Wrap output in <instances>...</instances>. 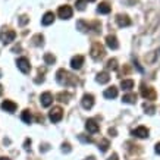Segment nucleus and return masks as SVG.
<instances>
[{
	"instance_id": "f257e3e1",
	"label": "nucleus",
	"mask_w": 160,
	"mask_h": 160,
	"mask_svg": "<svg viewBox=\"0 0 160 160\" xmlns=\"http://www.w3.org/2000/svg\"><path fill=\"white\" fill-rule=\"evenodd\" d=\"M56 79H58V82L60 84V85H65V87L73 85V84L77 82V79H75L69 72H66L65 69H59L58 73H56Z\"/></svg>"
},
{
	"instance_id": "f03ea898",
	"label": "nucleus",
	"mask_w": 160,
	"mask_h": 160,
	"mask_svg": "<svg viewBox=\"0 0 160 160\" xmlns=\"http://www.w3.org/2000/svg\"><path fill=\"white\" fill-rule=\"evenodd\" d=\"M15 37H16V32H15L13 29H9V28H2V31H0V41L3 44H9L12 43L15 40Z\"/></svg>"
},
{
	"instance_id": "7ed1b4c3",
	"label": "nucleus",
	"mask_w": 160,
	"mask_h": 160,
	"mask_svg": "<svg viewBox=\"0 0 160 160\" xmlns=\"http://www.w3.org/2000/svg\"><path fill=\"white\" fill-rule=\"evenodd\" d=\"M62 118H63V110L60 109V107H53L52 110H50L49 113V119L53 123H58V122L62 121Z\"/></svg>"
},
{
	"instance_id": "20e7f679",
	"label": "nucleus",
	"mask_w": 160,
	"mask_h": 160,
	"mask_svg": "<svg viewBox=\"0 0 160 160\" xmlns=\"http://www.w3.org/2000/svg\"><path fill=\"white\" fill-rule=\"evenodd\" d=\"M104 56V49H103V46L100 43H94L91 47V58L98 60V59H102Z\"/></svg>"
},
{
	"instance_id": "39448f33",
	"label": "nucleus",
	"mask_w": 160,
	"mask_h": 160,
	"mask_svg": "<svg viewBox=\"0 0 160 160\" xmlns=\"http://www.w3.org/2000/svg\"><path fill=\"white\" fill-rule=\"evenodd\" d=\"M16 65H18V69H19L22 73H28L29 71H31V65H29L27 58H19L16 60Z\"/></svg>"
},
{
	"instance_id": "423d86ee",
	"label": "nucleus",
	"mask_w": 160,
	"mask_h": 160,
	"mask_svg": "<svg viewBox=\"0 0 160 160\" xmlns=\"http://www.w3.org/2000/svg\"><path fill=\"white\" fill-rule=\"evenodd\" d=\"M72 8L71 6H60L58 10V15L59 18H62V19H69V18H72Z\"/></svg>"
},
{
	"instance_id": "0eeeda50",
	"label": "nucleus",
	"mask_w": 160,
	"mask_h": 160,
	"mask_svg": "<svg viewBox=\"0 0 160 160\" xmlns=\"http://www.w3.org/2000/svg\"><path fill=\"white\" fill-rule=\"evenodd\" d=\"M141 96L146 98V100H154L156 98V92L153 88L146 87V85H141Z\"/></svg>"
},
{
	"instance_id": "6e6552de",
	"label": "nucleus",
	"mask_w": 160,
	"mask_h": 160,
	"mask_svg": "<svg viewBox=\"0 0 160 160\" xmlns=\"http://www.w3.org/2000/svg\"><path fill=\"white\" fill-rule=\"evenodd\" d=\"M85 129H87L90 134H96V132H98L100 126H98V123L94 121V119H88V121L85 122Z\"/></svg>"
},
{
	"instance_id": "1a4fd4ad",
	"label": "nucleus",
	"mask_w": 160,
	"mask_h": 160,
	"mask_svg": "<svg viewBox=\"0 0 160 160\" xmlns=\"http://www.w3.org/2000/svg\"><path fill=\"white\" fill-rule=\"evenodd\" d=\"M81 104H82L84 109H91L92 106H94V97H92L91 94H84L82 100H81Z\"/></svg>"
},
{
	"instance_id": "9d476101",
	"label": "nucleus",
	"mask_w": 160,
	"mask_h": 160,
	"mask_svg": "<svg viewBox=\"0 0 160 160\" xmlns=\"http://www.w3.org/2000/svg\"><path fill=\"white\" fill-rule=\"evenodd\" d=\"M82 65H84V56H81V54L73 56L72 60H71V68L72 69H81Z\"/></svg>"
},
{
	"instance_id": "9b49d317",
	"label": "nucleus",
	"mask_w": 160,
	"mask_h": 160,
	"mask_svg": "<svg viewBox=\"0 0 160 160\" xmlns=\"http://www.w3.org/2000/svg\"><path fill=\"white\" fill-rule=\"evenodd\" d=\"M116 22L121 28H125V27H129L131 25V19L126 16V15H118L116 16Z\"/></svg>"
},
{
	"instance_id": "f8f14e48",
	"label": "nucleus",
	"mask_w": 160,
	"mask_h": 160,
	"mask_svg": "<svg viewBox=\"0 0 160 160\" xmlns=\"http://www.w3.org/2000/svg\"><path fill=\"white\" fill-rule=\"evenodd\" d=\"M40 100H41V106L43 107H49L50 104L53 103V96H52L50 92H43Z\"/></svg>"
},
{
	"instance_id": "ddd939ff",
	"label": "nucleus",
	"mask_w": 160,
	"mask_h": 160,
	"mask_svg": "<svg viewBox=\"0 0 160 160\" xmlns=\"http://www.w3.org/2000/svg\"><path fill=\"white\" fill-rule=\"evenodd\" d=\"M132 134H134V137H137V138H147V137H148V129H147L146 126H138L137 129L132 131Z\"/></svg>"
},
{
	"instance_id": "4468645a",
	"label": "nucleus",
	"mask_w": 160,
	"mask_h": 160,
	"mask_svg": "<svg viewBox=\"0 0 160 160\" xmlns=\"http://www.w3.org/2000/svg\"><path fill=\"white\" fill-rule=\"evenodd\" d=\"M106 44L107 47L112 50H116L118 47H119V43H118V38L115 37V35H107L106 37Z\"/></svg>"
},
{
	"instance_id": "2eb2a0df",
	"label": "nucleus",
	"mask_w": 160,
	"mask_h": 160,
	"mask_svg": "<svg viewBox=\"0 0 160 160\" xmlns=\"http://www.w3.org/2000/svg\"><path fill=\"white\" fill-rule=\"evenodd\" d=\"M2 109L5 112H9V113H13L16 110V104L13 102H10V100H5V102L2 103Z\"/></svg>"
},
{
	"instance_id": "dca6fc26",
	"label": "nucleus",
	"mask_w": 160,
	"mask_h": 160,
	"mask_svg": "<svg viewBox=\"0 0 160 160\" xmlns=\"http://www.w3.org/2000/svg\"><path fill=\"white\" fill-rule=\"evenodd\" d=\"M53 22H54V13L53 12H47V13L43 16V19H41V24L46 25V27H47V25H52Z\"/></svg>"
},
{
	"instance_id": "f3484780",
	"label": "nucleus",
	"mask_w": 160,
	"mask_h": 160,
	"mask_svg": "<svg viewBox=\"0 0 160 160\" xmlns=\"http://www.w3.org/2000/svg\"><path fill=\"white\" fill-rule=\"evenodd\" d=\"M96 81H97L98 84H107L110 81V77H109L107 72H100L97 75V78H96Z\"/></svg>"
},
{
	"instance_id": "a211bd4d",
	"label": "nucleus",
	"mask_w": 160,
	"mask_h": 160,
	"mask_svg": "<svg viewBox=\"0 0 160 160\" xmlns=\"http://www.w3.org/2000/svg\"><path fill=\"white\" fill-rule=\"evenodd\" d=\"M104 97L106 98H116L118 97V88L116 87H110L104 91Z\"/></svg>"
},
{
	"instance_id": "6ab92c4d",
	"label": "nucleus",
	"mask_w": 160,
	"mask_h": 160,
	"mask_svg": "<svg viewBox=\"0 0 160 160\" xmlns=\"http://www.w3.org/2000/svg\"><path fill=\"white\" fill-rule=\"evenodd\" d=\"M121 87H122V90L129 91V90L134 88V81H132V79H123V81L121 82Z\"/></svg>"
},
{
	"instance_id": "aec40b11",
	"label": "nucleus",
	"mask_w": 160,
	"mask_h": 160,
	"mask_svg": "<svg viewBox=\"0 0 160 160\" xmlns=\"http://www.w3.org/2000/svg\"><path fill=\"white\" fill-rule=\"evenodd\" d=\"M21 119H22L25 123H31V122H32V115H31V112L24 110L22 112V115H21Z\"/></svg>"
},
{
	"instance_id": "412c9836",
	"label": "nucleus",
	"mask_w": 160,
	"mask_h": 160,
	"mask_svg": "<svg viewBox=\"0 0 160 160\" xmlns=\"http://www.w3.org/2000/svg\"><path fill=\"white\" fill-rule=\"evenodd\" d=\"M97 10L103 15H107V13H110V6L107 5V3H102V5H98Z\"/></svg>"
},
{
	"instance_id": "4be33fe9",
	"label": "nucleus",
	"mask_w": 160,
	"mask_h": 160,
	"mask_svg": "<svg viewBox=\"0 0 160 160\" xmlns=\"http://www.w3.org/2000/svg\"><path fill=\"white\" fill-rule=\"evenodd\" d=\"M123 103H129V104H132V103L137 102V96L135 94H126V96H123Z\"/></svg>"
},
{
	"instance_id": "5701e85b",
	"label": "nucleus",
	"mask_w": 160,
	"mask_h": 160,
	"mask_svg": "<svg viewBox=\"0 0 160 160\" xmlns=\"http://www.w3.org/2000/svg\"><path fill=\"white\" fill-rule=\"evenodd\" d=\"M44 62L47 63V65H53L56 62V58H54L52 53H46L44 54Z\"/></svg>"
},
{
	"instance_id": "b1692460",
	"label": "nucleus",
	"mask_w": 160,
	"mask_h": 160,
	"mask_svg": "<svg viewBox=\"0 0 160 160\" xmlns=\"http://www.w3.org/2000/svg\"><path fill=\"white\" fill-rule=\"evenodd\" d=\"M107 69L116 71V69H118V60H116V59H110V60L107 62Z\"/></svg>"
},
{
	"instance_id": "393cba45",
	"label": "nucleus",
	"mask_w": 160,
	"mask_h": 160,
	"mask_svg": "<svg viewBox=\"0 0 160 160\" xmlns=\"http://www.w3.org/2000/svg\"><path fill=\"white\" fill-rule=\"evenodd\" d=\"M32 41H34L35 46H43L44 38H43V35H41V34H37L35 37H32Z\"/></svg>"
},
{
	"instance_id": "a878e982",
	"label": "nucleus",
	"mask_w": 160,
	"mask_h": 160,
	"mask_svg": "<svg viewBox=\"0 0 160 160\" xmlns=\"http://www.w3.org/2000/svg\"><path fill=\"white\" fill-rule=\"evenodd\" d=\"M98 148H100V151H107V148H109V141L102 140L98 142Z\"/></svg>"
},
{
	"instance_id": "bb28decb",
	"label": "nucleus",
	"mask_w": 160,
	"mask_h": 160,
	"mask_svg": "<svg viewBox=\"0 0 160 160\" xmlns=\"http://www.w3.org/2000/svg\"><path fill=\"white\" fill-rule=\"evenodd\" d=\"M85 3H87V0H77L75 6H77L78 10H84L85 9Z\"/></svg>"
},
{
	"instance_id": "cd10ccee",
	"label": "nucleus",
	"mask_w": 160,
	"mask_h": 160,
	"mask_svg": "<svg viewBox=\"0 0 160 160\" xmlns=\"http://www.w3.org/2000/svg\"><path fill=\"white\" fill-rule=\"evenodd\" d=\"M77 27L79 28V31H87V29H88V25H85V22H84V21H78Z\"/></svg>"
},
{
	"instance_id": "c85d7f7f",
	"label": "nucleus",
	"mask_w": 160,
	"mask_h": 160,
	"mask_svg": "<svg viewBox=\"0 0 160 160\" xmlns=\"http://www.w3.org/2000/svg\"><path fill=\"white\" fill-rule=\"evenodd\" d=\"M58 98H59V102L66 103L68 102V98H69V94H63V92H60V94L58 96Z\"/></svg>"
},
{
	"instance_id": "c756f323",
	"label": "nucleus",
	"mask_w": 160,
	"mask_h": 160,
	"mask_svg": "<svg viewBox=\"0 0 160 160\" xmlns=\"http://www.w3.org/2000/svg\"><path fill=\"white\" fill-rule=\"evenodd\" d=\"M28 21H29L28 16H27V15H22V16L19 18V25H25L27 22H28Z\"/></svg>"
},
{
	"instance_id": "7c9ffc66",
	"label": "nucleus",
	"mask_w": 160,
	"mask_h": 160,
	"mask_svg": "<svg viewBox=\"0 0 160 160\" xmlns=\"http://www.w3.org/2000/svg\"><path fill=\"white\" fill-rule=\"evenodd\" d=\"M78 138L82 141V142H91V138H87V137H84V135H78Z\"/></svg>"
},
{
	"instance_id": "2f4dec72",
	"label": "nucleus",
	"mask_w": 160,
	"mask_h": 160,
	"mask_svg": "<svg viewBox=\"0 0 160 160\" xmlns=\"http://www.w3.org/2000/svg\"><path fill=\"white\" fill-rule=\"evenodd\" d=\"M63 148H62V150L63 151H66V153H69V151H71V146H69V144H63Z\"/></svg>"
},
{
	"instance_id": "473e14b6",
	"label": "nucleus",
	"mask_w": 160,
	"mask_h": 160,
	"mask_svg": "<svg viewBox=\"0 0 160 160\" xmlns=\"http://www.w3.org/2000/svg\"><path fill=\"white\" fill-rule=\"evenodd\" d=\"M28 146H31V140H25V148H27V150L29 148Z\"/></svg>"
},
{
	"instance_id": "72a5a7b5",
	"label": "nucleus",
	"mask_w": 160,
	"mask_h": 160,
	"mask_svg": "<svg viewBox=\"0 0 160 160\" xmlns=\"http://www.w3.org/2000/svg\"><path fill=\"white\" fill-rule=\"evenodd\" d=\"M107 160H119V159H118V154H112Z\"/></svg>"
},
{
	"instance_id": "f704fd0d",
	"label": "nucleus",
	"mask_w": 160,
	"mask_h": 160,
	"mask_svg": "<svg viewBox=\"0 0 160 160\" xmlns=\"http://www.w3.org/2000/svg\"><path fill=\"white\" fill-rule=\"evenodd\" d=\"M156 153H157V154H160V142H157V144H156Z\"/></svg>"
},
{
	"instance_id": "c9c22d12",
	"label": "nucleus",
	"mask_w": 160,
	"mask_h": 160,
	"mask_svg": "<svg viewBox=\"0 0 160 160\" xmlns=\"http://www.w3.org/2000/svg\"><path fill=\"white\" fill-rule=\"evenodd\" d=\"M109 132H110V135H113V137L116 135V129H115V128H113V129L110 128V131H109Z\"/></svg>"
},
{
	"instance_id": "e433bc0d",
	"label": "nucleus",
	"mask_w": 160,
	"mask_h": 160,
	"mask_svg": "<svg viewBox=\"0 0 160 160\" xmlns=\"http://www.w3.org/2000/svg\"><path fill=\"white\" fill-rule=\"evenodd\" d=\"M2 92H3V87L0 85V96H2Z\"/></svg>"
},
{
	"instance_id": "4c0bfd02",
	"label": "nucleus",
	"mask_w": 160,
	"mask_h": 160,
	"mask_svg": "<svg viewBox=\"0 0 160 160\" xmlns=\"http://www.w3.org/2000/svg\"><path fill=\"white\" fill-rule=\"evenodd\" d=\"M0 160H10V159H8V157H0Z\"/></svg>"
},
{
	"instance_id": "58836bf2",
	"label": "nucleus",
	"mask_w": 160,
	"mask_h": 160,
	"mask_svg": "<svg viewBox=\"0 0 160 160\" xmlns=\"http://www.w3.org/2000/svg\"><path fill=\"white\" fill-rule=\"evenodd\" d=\"M0 77H2V71H0Z\"/></svg>"
},
{
	"instance_id": "ea45409f",
	"label": "nucleus",
	"mask_w": 160,
	"mask_h": 160,
	"mask_svg": "<svg viewBox=\"0 0 160 160\" xmlns=\"http://www.w3.org/2000/svg\"><path fill=\"white\" fill-rule=\"evenodd\" d=\"M88 2H94V0H88Z\"/></svg>"
}]
</instances>
